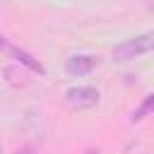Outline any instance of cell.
<instances>
[{"label":"cell","instance_id":"7a4b0ae2","mask_svg":"<svg viewBox=\"0 0 154 154\" xmlns=\"http://www.w3.org/2000/svg\"><path fill=\"white\" fill-rule=\"evenodd\" d=\"M0 51L5 53V55H10V58H14L19 65H24L26 70H31V72H36V75H46V67L29 53V51H24V48H19V46H14V43H10L5 36H0Z\"/></svg>","mask_w":154,"mask_h":154},{"label":"cell","instance_id":"6da1fadb","mask_svg":"<svg viewBox=\"0 0 154 154\" xmlns=\"http://www.w3.org/2000/svg\"><path fill=\"white\" fill-rule=\"evenodd\" d=\"M154 48V34L152 31H144L135 38H128L123 43H118L113 48V58L116 60H132V58H140L144 53H149Z\"/></svg>","mask_w":154,"mask_h":154},{"label":"cell","instance_id":"8992f818","mask_svg":"<svg viewBox=\"0 0 154 154\" xmlns=\"http://www.w3.org/2000/svg\"><path fill=\"white\" fill-rule=\"evenodd\" d=\"M19 154H34V152H29V149H24V152H19Z\"/></svg>","mask_w":154,"mask_h":154},{"label":"cell","instance_id":"5b68a950","mask_svg":"<svg viewBox=\"0 0 154 154\" xmlns=\"http://www.w3.org/2000/svg\"><path fill=\"white\" fill-rule=\"evenodd\" d=\"M152 103H154V96L149 94V96H147V99L142 101V106H140V108H137V111L132 113V123H135V120H142V118H144V116L149 113V108H152Z\"/></svg>","mask_w":154,"mask_h":154},{"label":"cell","instance_id":"3957f363","mask_svg":"<svg viewBox=\"0 0 154 154\" xmlns=\"http://www.w3.org/2000/svg\"><path fill=\"white\" fill-rule=\"evenodd\" d=\"M65 101H67L70 108L84 111V108H91V106L99 103V91L94 87H72V89H67Z\"/></svg>","mask_w":154,"mask_h":154},{"label":"cell","instance_id":"277c9868","mask_svg":"<svg viewBox=\"0 0 154 154\" xmlns=\"http://www.w3.org/2000/svg\"><path fill=\"white\" fill-rule=\"evenodd\" d=\"M96 65H99V58L96 55H72V58H67L65 70L72 77H82V75H89Z\"/></svg>","mask_w":154,"mask_h":154}]
</instances>
